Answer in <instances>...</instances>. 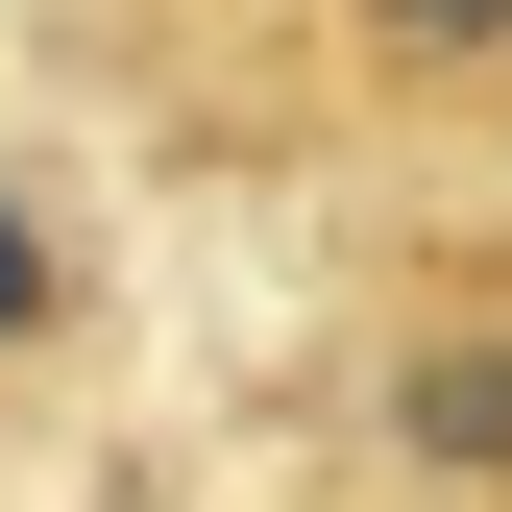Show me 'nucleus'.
<instances>
[{"instance_id":"f257e3e1","label":"nucleus","mask_w":512,"mask_h":512,"mask_svg":"<svg viewBox=\"0 0 512 512\" xmlns=\"http://www.w3.org/2000/svg\"><path fill=\"white\" fill-rule=\"evenodd\" d=\"M122 98L220 196H293V171L464 196L512 171V0H171V25H122Z\"/></svg>"},{"instance_id":"f03ea898","label":"nucleus","mask_w":512,"mask_h":512,"mask_svg":"<svg viewBox=\"0 0 512 512\" xmlns=\"http://www.w3.org/2000/svg\"><path fill=\"white\" fill-rule=\"evenodd\" d=\"M317 488L342 512H512V171L415 196L317 342Z\"/></svg>"},{"instance_id":"7ed1b4c3","label":"nucleus","mask_w":512,"mask_h":512,"mask_svg":"<svg viewBox=\"0 0 512 512\" xmlns=\"http://www.w3.org/2000/svg\"><path fill=\"white\" fill-rule=\"evenodd\" d=\"M74 366H98V220L0 147V415H25V391H74Z\"/></svg>"},{"instance_id":"20e7f679","label":"nucleus","mask_w":512,"mask_h":512,"mask_svg":"<svg viewBox=\"0 0 512 512\" xmlns=\"http://www.w3.org/2000/svg\"><path fill=\"white\" fill-rule=\"evenodd\" d=\"M269 512H342V488H269Z\"/></svg>"}]
</instances>
